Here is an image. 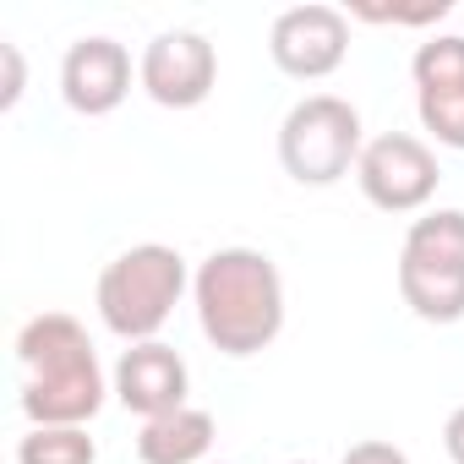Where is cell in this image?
Returning a JSON list of instances; mask_svg holds the SVG:
<instances>
[{"label": "cell", "instance_id": "14", "mask_svg": "<svg viewBox=\"0 0 464 464\" xmlns=\"http://www.w3.org/2000/svg\"><path fill=\"white\" fill-rule=\"evenodd\" d=\"M453 12V0H426V6H355L350 17L361 23H393V28H426V23H442Z\"/></svg>", "mask_w": 464, "mask_h": 464}, {"label": "cell", "instance_id": "8", "mask_svg": "<svg viewBox=\"0 0 464 464\" xmlns=\"http://www.w3.org/2000/svg\"><path fill=\"white\" fill-rule=\"evenodd\" d=\"M268 55H274V66L285 77L323 82L350 55V17L339 6H323V0H312V6H290L268 28Z\"/></svg>", "mask_w": 464, "mask_h": 464}, {"label": "cell", "instance_id": "4", "mask_svg": "<svg viewBox=\"0 0 464 464\" xmlns=\"http://www.w3.org/2000/svg\"><path fill=\"white\" fill-rule=\"evenodd\" d=\"M399 295L420 323H464V208H437L404 229Z\"/></svg>", "mask_w": 464, "mask_h": 464}, {"label": "cell", "instance_id": "11", "mask_svg": "<svg viewBox=\"0 0 464 464\" xmlns=\"http://www.w3.org/2000/svg\"><path fill=\"white\" fill-rule=\"evenodd\" d=\"M131 93V55L126 44L93 34V39H77L61 61V99L77 110V115H110L121 110Z\"/></svg>", "mask_w": 464, "mask_h": 464}, {"label": "cell", "instance_id": "9", "mask_svg": "<svg viewBox=\"0 0 464 464\" xmlns=\"http://www.w3.org/2000/svg\"><path fill=\"white\" fill-rule=\"evenodd\" d=\"M410 77L420 126L437 137V148L464 153V34H431L415 50Z\"/></svg>", "mask_w": 464, "mask_h": 464}, {"label": "cell", "instance_id": "12", "mask_svg": "<svg viewBox=\"0 0 464 464\" xmlns=\"http://www.w3.org/2000/svg\"><path fill=\"white\" fill-rule=\"evenodd\" d=\"M213 437H218L213 415L197 410V404H180V410H169V415L142 420V431H137V459H142V464H208Z\"/></svg>", "mask_w": 464, "mask_h": 464}, {"label": "cell", "instance_id": "1", "mask_svg": "<svg viewBox=\"0 0 464 464\" xmlns=\"http://www.w3.org/2000/svg\"><path fill=\"white\" fill-rule=\"evenodd\" d=\"M17 372L28 426H88L104 410V393H115L88 328L72 312H39L17 328Z\"/></svg>", "mask_w": 464, "mask_h": 464}, {"label": "cell", "instance_id": "15", "mask_svg": "<svg viewBox=\"0 0 464 464\" xmlns=\"http://www.w3.org/2000/svg\"><path fill=\"white\" fill-rule=\"evenodd\" d=\"M0 66H6V82H0V110H17L23 82H28V72H23V50H17V44H0Z\"/></svg>", "mask_w": 464, "mask_h": 464}, {"label": "cell", "instance_id": "17", "mask_svg": "<svg viewBox=\"0 0 464 464\" xmlns=\"http://www.w3.org/2000/svg\"><path fill=\"white\" fill-rule=\"evenodd\" d=\"M442 448H448V459H453V464H464V404L442 420Z\"/></svg>", "mask_w": 464, "mask_h": 464}, {"label": "cell", "instance_id": "13", "mask_svg": "<svg viewBox=\"0 0 464 464\" xmlns=\"http://www.w3.org/2000/svg\"><path fill=\"white\" fill-rule=\"evenodd\" d=\"M17 464H99L88 426H28L17 437Z\"/></svg>", "mask_w": 464, "mask_h": 464}, {"label": "cell", "instance_id": "7", "mask_svg": "<svg viewBox=\"0 0 464 464\" xmlns=\"http://www.w3.org/2000/svg\"><path fill=\"white\" fill-rule=\"evenodd\" d=\"M137 82L164 110H197L218 82V50L197 28H164L137 61Z\"/></svg>", "mask_w": 464, "mask_h": 464}, {"label": "cell", "instance_id": "3", "mask_svg": "<svg viewBox=\"0 0 464 464\" xmlns=\"http://www.w3.org/2000/svg\"><path fill=\"white\" fill-rule=\"evenodd\" d=\"M191 290V274H186V257L164 241H142V246H126L104 274H99V290H93V306H99V323L126 339V344H148L159 339V328L175 317L180 295Z\"/></svg>", "mask_w": 464, "mask_h": 464}, {"label": "cell", "instance_id": "5", "mask_svg": "<svg viewBox=\"0 0 464 464\" xmlns=\"http://www.w3.org/2000/svg\"><path fill=\"white\" fill-rule=\"evenodd\" d=\"M361 148H366L361 110L339 93H306L301 104H290V115L279 126V164L301 186L344 180L361 164Z\"/></svg>", "mask_w": 464, "mask_h": 464}, {"label": "cell", "instance_id": "18", "mask_svg": "<svg viewBox=\"0 0 464 464\" xmlns=\"http://www.w3.org/2000/svg\"><path fill=\"white\" fill-rule=\"evenodd\" d=\"M290 464H312V459H290Z\"/></svg>", "mask_w": 464, "mask_h": 464}, {"label": "cell", "instance_id": "10", "mask_svg": "<svg viewBox=\"0 0 464 464\" xmlns=\"http://www.w3.org/2000/svg\"><path fill=\"white\" fill-rule=\"evenodd\" d=\"M110 388H115V399H121L131 415L153 420V415H169V410L186 404L191 372H186V361H180L164 339H148V344L121 350V361H115V372H110Z\"/></svg>", "mask_w": 464, "mask_h": 464}, {"label": "cell", "instance_id": "16", "mask_svg": "<svg viewBox=\"0 0 464 464\" xmlns=\"http://www.w3.org/2000/svg\"><path fill=\"white\" fill-rule=\"evenodd\" d=\"M339 464H410V453L393 448V442H382V437H366V442H355Z\"/></svg>", "mask_w": 464, "mask_h": 464}, {"label": "cell", "instance_id": "6", "mask_svg": "<svg viewBox=\"0 0 464 464\" xmlns=\"http://www.w3.org/2000/svg\"><path fill=\"white\" fill-rule=\"evenodd\" d=\"M437 153L410 137V131H382L361 148V164H355V186L372 208L382 213H420L431 197H437Z\"/></svg>", "mask_w": 464, "mask_h": 464}, {"label": "cell", "instance_id": "2", "mask_svg": "<svg viewBox=\"0 0 464 464\" xmlns=\"http://www.w3.org/2000/svg\"><path fill=\"white\" fill-rule=\"evenodd\" d=\"M191 306L202 339L229 361L263 355L285 334V279L257 246L208 252L191 274Z\"/></svg>", "mask_w": 464, "mask_h": 464}]
</instances>
